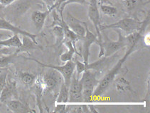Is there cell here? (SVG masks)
I'll return each instance as SVG.
<instances>
[{
    "instance_id": "obj_1",
    "label": "cell",
    "mask_w": 150,
    "mask_h": 113,
    "mask_svg": "<svg viewBox=\"0 0 150 113\" xmlns=\"http://www.w3.org/2000/svg\"><path fill=\"white\" fill-rule=\"evenodd\" d=\"M135 47H133V46L127 47L126 52L124 54V56L116 63V64L113 66V68H112L110 70L108 71V74H106L100 81H99V83H98L97 86L94 90V92H93V97H100L108 91L112 83L115 79L117 75L119 74V71L121 69L122 66L125 62L128 57L135 50Z\"/></svg>"
},
{
    "instance_id": "obj_2",
    "label": "cell",
    "mask_w": 150,
    "mask_h": 113,
    "mask_svg": "<svg viewBox=\"0 0 150 113\" xmlns=\"http://www.w3.org/2000/svg\"><path fill=\"white\" fill-rule=\"evenodd\" d=\"M148 22H149V16L143 22H141L140 21L134 18L128 17L119 20L114 24L100 25V31L107 29L118 30V31H123L128 35L139 31L142 28L146 27Z\"/></svg>"
},
{
    "instance_id": "obj_3",
    "label": "cell",
    "mask_w": 150,
    "mask_h": 113,
    "mask_svg": "<svg viewBox=\"0 0 150 113\" xmlns=\"http://www.w3.org/2000/svg\"><path fill=\"white\" fill-rule=\"evenodd\" d=\"M98 71L93 69H86L83 71L82 77L80 79L83 86V102L89 103L93 97V92L99 80L97 79Z\"/></svg>"
},
{
    "instance_id": "obj_4",
    "label": "cell",
    "mask_w": 150,
    "mask_h": 113,
    "mask_svg": "<svg viewBox=\"0 0 150 113\" xmlns=\"http://www.w3.org/2000/svg\"><path fill=\"white\" fill-rule=\"evenodd\" d=\"M117 32L118 33V40L116 41H112V40L109 39L105 36V40L104 41L98 40L97 44L100 47V52L98 57L100 58L102 57H110L114 55L115 53L119 51L125 46V37L122 35L120 31L116 30Z\"/></svg>"
},
{
    "instance_id": "obj_5",
    "label": "cell",
    "mask_w": 150,
    "mask_h": 113,
    "mask_svg": "<svg viewBox=\"0 0 150 113\" xmlns=\"http://www.w3.org/2000/svg\"><path fill=\"white\" fill-rule=\"evenodd\" d=\"M29 60H32L36 61L38 64L40 66H44V67L49 68V69H52L54 70L57 71L59 74H61L63 76V81L64 84L69 87L70 83H71L72 76L74 74L75 71H76V65H75V62L73 61H69L65 63V64L61 66H56L53 65V64H46L44 63L41 62V61H38L37 59H33V58H27Z\"/></svg>"
},
{
    "instance_id": "obj_6",
    "label": "cell",
    "mask_w": 150,
    "mask_h": 113,
    "mask_svg": "<svg viewBox=\"0 0 150 113\" xmlns=\"http://www.w3.org/2000/svg\"><path fill=\"white\" fill-rule=\"evenodd\" d=\"M36 4V0H16L9 6H6V14L13 18H18L24 15Z\"/></svg>"
},
{
    "instance_id": "obj_7",
    "label": "cell",
    "mask_w": 150,
    "mask_h": 113,
    "mask_svg": "<svg viewBox=\"0 0 150 113\" xmlns=\"http://www.w3.org/2000/svg\"><path fill=\"white\" fill-rule=\"evenodd\" d=\"M83 86L76 71L74 72L71 79L68 89V103H83Z\"/></svg>"
},
{
    "instance_id": "obj_8",
    "label": "cell",
    "mask_w": 150,
    "mask_h": 113,
    "mask_svg": "<svg viewBox=\"0 0 150 113\" xmlns=\"http://www.w3.org/2000/svg\"><path fill=\"white\" fill-rule=\"evenodd\" d=\"M88 8V14L89 19L96 28V33L98 40H102L100 27V10L98 7V0H89Z\"/></svg>"
},
{
    "instance_id": "obj_9",
    "label": "cell",
    "mask_w": 150,
    "mask_h": 113,
    "mask_svg": "<svg viewBox=\"0 0 150 113\" xmlns=\"http://www.w3.org/2000/svg\"><path fill=\"white\" fill-rule=\"evenodd\" d=\"M85 28H86V33H85V36H83V48H82V52H83V63L85 64H88V59H89L90 57V48L91 46L92 45L93 43H98V38L97 36L91 32L88 28V24L86 22H84Z\"/></svg>"
},
{
    "instance_id": "obj_10",
    "label": "cell",
    "mask_w": 150,
    "mask_h": 113,
    "mask_svg": "<svg viewBox=\"0 0 150 113\" xmlns=\"http://www.w3.org/2000/svg\"><path fill=\"white\" fill-rule=\"evenodd\" d=\"M50 69L51 70L47 71L44 76L41 77L44 91H53L61 81V78L58 76L59 73L54 69Z\"/></svg>"
},
{
    "instance_id": "obj_11",
    "label": "cell",
    "mask_w": 150,
    "mask_h": 113,
    "mask_svg": "<svg viewBox=\"0 0 150 113\" xmlns=\"http://www.w3.org/2000/svg\"><path fill=\"white\" fill-rule=\"evenodd\" d=\"M65 21H66L68 27L70 28V29L76 33L78 38L82 39L83 36H85V33H86L84 22L76 19L69 12H67V17H66V20H65Z\"/></svg>"
},
{
    "instance_id": "obj_12",
    "label": "cell",
    "mask_w": 150,
    "mask_h": 113,
    "mask_svg": "<svg viewBox=\"0 0 150 113\" xmlns=\"http://www.w3.org/2000/svg\"><path fill=\"white\" fill-rule=\"evenodd\" d=\"M16 83L14 80H8L4 89L0 93V102L3 104H6L11 100L14 99L16 96Z\"/></svg>"
},
{
    "instance_id": "obj_13",
    "label": "cell",
    "mask_w": 150,
    "mask_h": 113,
    "mask_svg": "<svg viewBox=\"0 0 150 113\" xmlns=\"http://www.w3.org/2000/svg\"><path fill=\"white\" fill-rule=\"evenodd\" d=\"M0 30H6V31H11L14 34L28 36L31 39H32L34 42H36V35L32 34V33L24 31V30H22L21 28L14 26L11 22H9V21L1 17H0Z\"/></svg>"
},
{
    "instance_id": "obj_14",
    "label": "cell",
    "mask_w": 150,
    "mask_h": 113,
    "mask_svg": "<svg viewBox=\"0 0 150 113\" xmlns=\"http://www.w3.org/2000/svg\"><path fill=\"white\" fill-rule=\"evenodd\" d=\"M49 10L45 11H34L31 14V18L33 24L34 25V27L38 31H41L44 28L45 22H46V18L48 15L50 14Z\"/></svg>"
},
{
    "instance_id": "obj_15",
    "label": "cell",
    "mask_w": 150,
    "mask_h": 113,
    "mask_svg": "<svg viewBox=\"0 0 150 113\" xmlns=\"http://www.w3.org/2000/svg\"><path fill=\"white\" fill-rule=\"evenodd\" d=\"M6 105L13 112H33L34 110H31L26 104L16 99H12L6 103Z\"/></svg>"
},
{
    "instance_id": "obj_16",
    "label": "cell",
    "mask_w": 150,
    "mask_h": 113,
    "mask_svg": "<svg viewBox=\"0 0 150 113\" xmlns=\"http://www.w3.org/2000/svg\"><path fill=\"white\" fill-rule=\"evenodd\" d=\"M63 43L66 46V47L68 48V51L63 53V54L60 56V58H61V61L66 63L67 62V61L72 60L75 53H77L78 54H79V53L77 52L76 47L73 44V43L71 42V40L64 38V40H63Z\"/></svg>"
},
{
    "instance_id": "obj_17",
    "label": "cell",
    "mask_w": 150,
    "mask_h": 113,
    "mask_svg": "<svg viewBox=\"0 0 150 113\" xmlns=\"http://www.w3.org/2000/svg\"><path fill=\"white\" fill-rule=\"evenodd\" d=\"M36 49H38V43L28 36H22L21 46L16 50V52L19 54V53L27 52Z\"/></svg>"
},
{
    "instance_id": "obj_18",
    "label": "cell",
    "mask_w": 150,
    "mask_h": 113,
    "mask_svg": "<svg viewBox=\"0 0 150 113\" xmlns=\"http://www.w3.org/2000/svg\"><path fill=\"white\" fill-rule=\"evenodd\" d=\"M21 46V40L20 39L19 35L14 34L12 37L8 39L0 40V47L19 48Z\"/></svg>"
},
{
    "instance_id": "obj_19",
    "label": "cell",
    "mask_w": 150,
    "mask_h": 113,
    "mask_svg": "<svg viewBox=\"0 0 150 113\" xmlns=\"http://www.w3.org/2000/svg\"><path fill=\"white\" fill-rule=\"evenodd\" d=\"M18 77L22 84L26 86H32L36 79V76L35 74L26 71H19Z\"/></svg>"
},
{
    "instance_id": "obj_20",
    "label": "cell",
    "mask_w": 150,
    "mask_h": 113,
    "mask_svg": "<svg viewBox=\"0 0 150 113\" xmlns=\"http://www.w3.org/2000/svg\"><path fill=\"white\" fill-rule=\"evenodd\" d=\"M68 89L69 87L66 86L62 80L56 100V103H66L68 102Z\"/></svg>"
},
{
    "instance_id": "obj_21",
    "label": "cell",
    "mask_w": 150,
    "mask_h": 113,
    "mask_svg": "<svg viewBox=\"0 0 150 113\" xmlns=\"http://www.w3.org/2000/svg\"><path fill=\"white\" fill-rule=\"evenodd\" d=\"M52 33L54 35L55 38H56V45H59L61 43H63L65 38L63 28L59 25H55L52 28Z\"/></svg>"
},
{
    "instance_id": "obj_22",
    "label": "cell",
    "mask_w": 150,
    "mask_h": 113,
    "mask_svg": "<svg viewBox=\"0 0 150 113\" xmlns=\"http://www.w3.org/2000/svg\"><path fill=\"white\" fill-rule=\"evenodd\" d=\"M99 10L103 14L110 17L116 16L117 14V9L113 4H100Z\"/></svg>"
},
{
    "instance_id": "obj_23",
    "label": "cell",
    "mask_w": 150,
    "mask_h": 113,
    "mask_svg": "<svg viewBox=\"0 0 150 113\" xmlns=\"http://www.w3.org/2000/svg\"><path fill=\"white\" fill-rule=\"evenodd\" d=\"M18 54L15 52L14 53L11 54H8V55H3L0 57V68L4 69L11 64V63L14 62L15 58L16 57Z\"/></svg>"
},
{
    "instance_id": "obj_24",
    "label": "cell",
    "mask_w": 150,
    "mask_h": 113,
    "mask_svg": "<svg viewBox=\"0 0 150 113\" xmlns=\"http://www.w3.org/2000/svg\"><path fill=\"white\" fill-rule=\"evenodd\" d=\"M79 4L81 5H86L88 4L87 0H67V1H65L64 3H63L58 9H56V11H58L60 14V16H63V12L64 11V9H66V6H68V4Z\"/></svg>"
},
{
    "instance_id": "obj_25",
    "label": "cell",
    "mask_w": 150,
    "mask_h": 113,
    "mask_svg": "<svg viewBox=\"0 0 150 113\" xmlns=\"http://www.w3.org/2000/svg\"><path fill=\"white\" fill-rule=\"evenodd\" d=\"M116 88L118 91H129L130 89V84L124 78H120L116 81Z\"/></svg>"
},
{
    "instance_id": "obj_26",
    "label": "cell",
    "mask_w": 150,
    "mask_h": 113,
    "mask_svg": "<svg viewBox=\"0 0 150 113\" xmlns=\"http://www.w3.org/2000/svg\"><path fill=\"white\" fill-rule=\"evenodd\" d=\"M122 1L125 9L128 12H130L135 9L136 5H137L138 3L143 2V0H122Z\"/></svg>"
},
{
    "instance_id": "obj_27",
    "label": "cell",
    "mask_w": 150,
    "mask_h": 113,
    "mask_svg": "<svg viewBox=\"0 0 150 113\" xmlns=\"http://www.w3.org/2000/svg\"><path fill=\"white\" fill-rule=\"evenodd\" d=\"M74 62L75 65H76V74H77V76H78V75H80V74H82L83 71H86V64H85L83 62H81V61L77 60V59H76Z\"/></svg>"
},
{
    "instance_id": "obj_28",
    "label": "cell",
    "mask_w": 150,
    "mask_h": 113,
    "mask_svg": "<svg viewBox=\"0 0 150 113\" xmlns=\"http://www.w3.org/2000/svg\"><path fill=\"white\" fill-rule=\"evenodd\" d=\"M16 48L0 47V57L3 55H8V54H13V53L16 52Z\"/></svg>"
},
{
    "instance_id": "obj_29",
    "label": "cell",
    "mask_w": 150,
    "mask_h": 113,
    "mask_svg": "<svg viewBox=\"0 0 150 113\" xmlns=\"http://www.w3.org/2000/svg\"><path fill=\"white\" fill-rule=\"evenodd\" d=\"M53 112H67V105L66 103H56Z\"/></svg>"
},
{
    "instance_id": "obj_30",
    "label": "cell",
    "mask_w": 150,
    "mask_h": 113,
    "mask_svg": "<svg viewBox=\"0 0 150 113\" xmlns=\"http://www.w3.org/2000/svg\"><path fill=\"white\" fill-rule=\"evenodd\" d=\"M6 81H7V74L6 73L0 74V93L4 89L6 84Z\"/></svg>"
},
{
    "instance_id": "obj_31",
    "label": "cell",
    "mask_w": 150,
    "mask_h": 113,
    "mask_svg": "<svg viewBox=\"0 0 150 113\" xmlns=\"http://www.w3.org/2000/svg\"><path fill=\"white\" fill-rule=\"evenodd\" d=\"M42 2H44V4H46V6H47L48 8V10L50 11V12H51V9H52L53 4H54V2H55V0H41Z\"/></svg>"
},
{
    "instance_id": "obj_32",
    "label": "cell",
    "mask_w": 150,
    "mask_h": 113,
    "mask_svg": "<svg viewBox=\"0 0 150 113\" xmlns=\"http://www.w3.org/2000/svg\"><path fill=\"white\" fill-rule=\"evenodd\" d=\"M15 1H16V0H0V5L6 7V6H9L10 4L14 3Z\"/></svg>"
},
{
    "instance_id": "obj_33",
    "label": "cell",
    "mask_w": 150,
    "mask_h": 113,
    "mask_svg": "<svg viewBox=\"0 0 150 113\" xmlns=\"http://www.w3.org/2000/svg\"><path fill=\"white\" fill-rule=\"evenodd\" d=\"M66 1H67V0H55L54 4H53L52 9H51V11H53V9H58V8L63 3H64Z\"/></svg>"
},
{
    "instance_id": "obj_34",
    "label": "cell",
    "mask_w": 150,
    "mask_h": 113,
    "mask_svg": "<svg viewBox=\"0 0 150 113\" xmlns=\"http://www.w3.org/2000/svg\"><path fill=\"white\" fill-rule=\"evenodd\" d=\"M100 4H112L110 0H99Z\"/></svg>"
},
{
    "instance_id": "obj_35",
    "label": "cell",
    "mask_w": 150,
    "mask_h": 113,
    "mask_svg": "<svg viewBox=\"0 0 150 113\" xmlns=\"http://www.w3.org/2000/svg\"><path fill=\"white\" fill-rule=\"evenodd\" d=\"M88 108H89L90 112H93V113H98V112L97 111V110H96V108H95L94 106H93V105H91L88 106Z\"/></svg>"
}]
</instances>
